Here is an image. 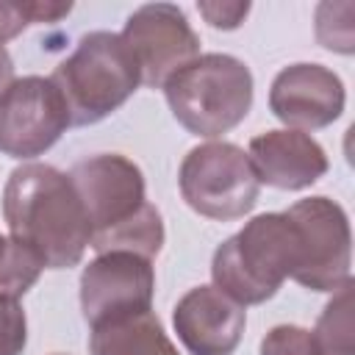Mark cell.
<instances>
[{
  "label": "cell",
  "instance_id": "2e32d148",
  "mask_svg": "<svg viewBox=\"0 0 355 355\" xmlns=\"http://www.w3.org/2000/svg\"><path fill=\"white\" fill-rule=\"evenodd\" d=\"M319 355H355V319H352V280L336 291L324 305L316 327L311 330Z\"/></svg>",
  "mask_w": 355,
  "mask_h": 355
},
{
  "label": "cell",
  "instance_id": "603a6c76",
  "mask_svg": "<svg viewBox=\"0 0 355 355\" xmlns=\"http://www.w3.org/2000/svg\"><path fill=\"white\" fill-rule=\"evenodd\" d=\"M14 80H17V78H14V61H11L8 50L0 44V97H3V92H6Z\"/></svg>",
  "mask_w": 355,
  "mask_h": 355
},
{
  "label": "cell",
  "instance_id": "7c38bea8",
  "mask_svg": "<svg viewBox=\"0 0 355 355\" xmlns=\"http://www.w3.org/2000/svg\"><path fill=\"white\" fill-rule=\"evenodd\" d=\"M172 324L180 344L191 355H233L241 341L247 313L214 286H197L186 291L175 311Z\"/></svg>",
  "mask_w": 355,
  "mask_h": 355
},
{
  "label": "cell",
  "instance_id": "8992f818",
  "mask_svg": "<svg viewBox=\"0 0 355 355\" xmlns=\"http://www.w3.org/2000/svg\"><path fill=\"white\" fill-rule=\"evenodd\" d=\"M286 216L297 236V269L291 280L311 291H338L352 266V230L344 208L330 197L294 202Z\"/></svg>",
  "mask_w": 355,
  "mask_h": 355
},
{
  "label": "cell",
  "instance_id": "3957f363",
  "mask_svg": "<svg viewBox=\"0 0 355 355\" xmlns=\"http://www.w3.org/2000/svg\"><path fill=\"white\" fill-rule=\"evenodd\" d=\"M58 86L72 125H94L114 114L141 83V69L119 33L92 31L55 67Z\"/></svg>",
  "mask_w": 355,
  "mask_h": 355
},
{
  "label": "cell",
  "instance_id": "ffe728a7",
  "mask_svg": "<svg viewBox=\"0 0 355 355\" xmlns=\"http://www.w3.org/2000/svg\"><path fill=\"white\" fill-rule=\"evenodd\" d=\"M261 355H319L311 330L297 324H277L261 341Z\"/></svg>",
  "mask_w": 355,
  "mask_h": 355
},
{
  "label": "cell",
  "instance_id": "5bb4252c",
  "mask_svg": "<svg viewBox=\"0 0 355 355\" xmlns=\"http://www.w3.org/2000/svg\"><path fill=\"white\" fill-rule=\"evenodd\" d=\"M92 355H180L153 311L92 327Z\"/></svg>",
  "mask_w": 355,
  "mask_h": 355
},
{
  "label": "cell",
  "instance_id": "44dd1931",
  "mask_svg": "<svg viewBox=\"0 0 355 355\" xmlns=\"http://www.w3.org/2000/svg\"><path fill=\"white\" fill-rule=\"evenodd\" d=\"M28 341V319L14 297L0 294V355H22Z\"/></svg>",
  "mask_w": 355,
  "mask_h": 355
},
{
  "label": "cell",
  "instance_id": "30bf717a",
  "mask_svg": "<svg viewBox=\"0 0 355 355\" xmlns=\"http://www.w3.org/2000/svg\"><path fill=\"white\" fill-rule=\"evenodd\" d=\"M155 269L136 252H100L80 275V308L89 327L153 311Z\"/></svg>",
  "mask_w": 355,
  "mask_h": 355
},
{
  "label": "cell",
  "instance_id": "7a4b0ae2",
  "mask_svg": "<svg viewBox=\"0 0 355 355\" xmlns=\"http://www.w3.org/2000/svg\"><path fill=\"white\" fill-rule=\"evenodd\" d=\"M297 269V236L286 211L250 219L225 239L211 261L214 288L239 305H258L277 294Z\"/></svg>",
  "mask_w": 355,
  "mask_h": 355
},
{
  "label": "cell",
  "instance_id": "e0dca14e",
  "mask_svg": "<svg viewBox=\"0 0 355 355\" xmlns=\"http://www.w3.org/2000/svg\"><path fill=\"white\" fill-rule=\"evenodd\" d=\"M44 261L28 244L6 236L0 247V294L19 300L42 275Z\"/></svg>",
  "mask_w": 355,
  "mask_h": 355
},
{
  "label": "cell",
  "instance_id": "ac0fdd59",
  "mask_svg": "<svg viewBox=\"0 0 355 355\" xmlns=\"http://www.w3.org/2000/svg\"><path fill=\"white\" fill-rule=\"evenodd\" d=\"M72 11V3L55 0H0V44L36 22H58Z\"/></svg>",
  "mask_w": 355,
  "mask_h": 355
},
{
  "label": "cell",
  "instance_id": "277c9868",
  "mask_svg": "<svg viewBox=\"0 0 355 355\" xmlns=\"http://www.w3.org/2000/svg\"><path fill=\"white\" fill-rule=\"evenodd\" d=\"M172 116L194 136L214 139L236 128L252 108V72L227 53H205L164 83Z\"/></svg>",
  "mask_w": 355,
  "mask_h": 355
},
{
  "label": "cell",
  "instance_id": "9a60e30c",
  "mask_svg": "<svg viewBox=\"0 0 355 355\" xmlns=\"http://www.w3.org/2000/svg\"><path fill=\"white\" fill-rule=\"evenodd\" d=\"M97 255L100 252H136L141 258H155L164 247V222L153 202H147L130 222L114 227L105 236L92 239L89 244Z\"/></svg>",
  "mask_w": 355,
  "mask_h": 355
},
{
  "label": "cell",
  "instance_id": "7402d4cb",
  "mask_svg": "<svg viewBox=\"0 0 355 355\" xmlns=\"http://www.w3.org/2000/svg\"><path fill=\"white\" fill-rule=\"evenodd\" d=\"M200 17L219 31H233L244 22V17L250 14V3H222V0H211V3H197Z\"/></svg>",
  "mask_w": 355,
  "mask_h": 355
},
{
  "label": "cell",
  "instance_id": "9c48e42d",
  "mask_svg": "<svg viewBox=\"0 0 355 355\" xmlns=\"http://www.w3.org/2000/svg\"><path fill=\"white\" fill-rule=\"evenodd\" d=\"M67 175L89 216L92 239L130 222L147 205V186L141 169L119 153H100L83 158Z\"/></svg>",
  "mask_w": 355,
  "mask_h": 355
},
{
  "label": "cell",
  "instance_id": "5b68a950",
  "mask_svg": "<svg viewBox=\"0 0 355 355\" xmlns=\"http://www.w3.org/2000/svg\"><path fill=\"white\" fill-rule=\"evenodd\" d=\"M178 186L191 211L208 219H239L258 202L261 180L247 153L230 141H208L180 164Z\"/></svg>",
  "mask_w": 355,
  "mask_h": 355
},
{
  "label": "cell",
  "instance_id": "52a82bcc",
  "mask_svg": "<svg viewBox=\"0 0 355 355\" xmlns=\"http://www.w3.org/2000/svg\"><path fill=\"white\" fill-rule=\"evenodd\" d=\"M69 125V108L50 78H17L0 97V153L8 158L47 153Z\"/></svg>",
  "mask_w": 355,
  "mask_h": 355
},
{
  "label": "cell",
  "instance_id": "cb8c5ba5",
  "mask_svg": "<svg viewBox=\"0 0 355 355\" xmlns=\"http://www.w3.org/2000/svg\"><path fill=\"white\" fill-rule=\"evenodd\" d=\"M3 239H6V236H3V233H0V247H3Z\"/></svg>",
  "mask_w": 355,
  "mask_h": 355
},
{
  "label": "cell",
  "instance_id": "d6986e66",
  "mask_svg": "<svg viewBox=\"0 0 355 355\" xmlns=\"http://www.w3.org/2000/svg\"><path fill=\"white\" fill-rule=\"evenodd\" d=\"M352 3H322L316 8V39L336 53L349 55L355 50V36H352Z\"/></svg>",
  "mask_w": 355,
  "mask_h": 355
},
{
  "label": "cell",
  "instance_id": "6da1fadb",
  "mask_svg": "<svg viewBox=\"0 0 355 355\" xmlns=\"http://www.w3.org/2000/svg\"><path fill=\"white\" fill-rule=\"evenodd\" d=\"M3 216L11 239L36 250L47 269L80 263L92 244L89 216L69 175L50 164H22L11 172Z\"/></svg>",
  "mask_w": 355,
  "mask_h": 355
},
{
  "label": "cell",
  "instance_id": "4fadbf2b",
  "mask_svg": "<svg viewBox=\"0 0 355 355\" xmlns=\"http://www.w3.org/2000/svg\"><path fill=\"white\" fill-rule=\"evenodd\" d=\"M247 158L261 183L300 191L313 186L327 172V155L316 139L302 130H266L250 139Z\"/></svg>",
  "mask_w": 355,
  "mask_h": 355
},
{
  "label": "cell",
  "instance_id": "8fae6325",
  "mask_svg": "<svg viewBox=\"0 0 355 355\" xmlns=\"http://www.w3.org/2000/svg\"><path fill=\"white\" fill-rule=\"evenodd\" d=\"M347 103L341 78L322 64H291L280 69L269 89L272 114L291 130H319L333 125Z\"/></svg>",
  "mask_w": 355,
  "mask_h": 355
},
{
  "label": "cell",
  "instance_id": "ba28073f",
  "mask_svg": "<svg viewBox=\"0 0 355 355\" xmlns=\"http://www.w3.org/2000/svg\"><path fill=\"white\" fill-rule=\"evenodd\" d=\"M119 36L141 69V83L153 89L164 86L178 69L200 55V36L172 3H147L136 8Z\"/></svg>",
  "mask_w": 355,
  "mask_h": 355
}]
</instances>
